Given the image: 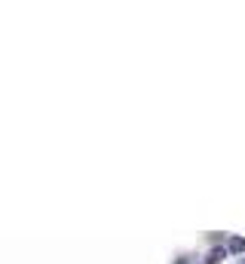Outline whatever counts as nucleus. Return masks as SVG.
Returning a JSON list of instances; mask_svg holds the SVG:
<instances>
[{"label":"nucleus","instance_id":"nucleus-1","mask_svg":"<svg viewBox=\"0 0 245 264\" xmlns=\"http://www.w3.org/2000/svg\"><path fill=\"white\" fill-rule=\"evenodd\" d=\"M227 252L230 255H242L245 252V237H230L227 240Z\"/></svg>","mask_w":245,"mask_h":264},{"label":"nucleus","instance_id":"nucleus-2","mask_svg":"<svg viewBox=\"0 0 245 264\" xmlns=\"http://www.w3.org/2000/svg\"><path fill=\"white\" fill-rule=\"evenodd\" d=\"M224 255H227V246H218V249H212V255L205 258V264H218V261L224 258Z\"/></svg>","mask_w":245,"mask_h":264}]
</instances>
